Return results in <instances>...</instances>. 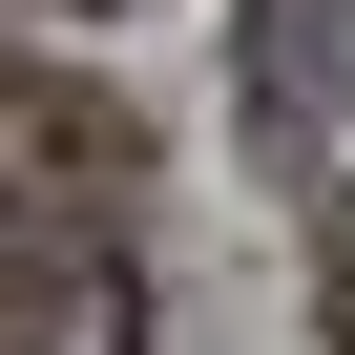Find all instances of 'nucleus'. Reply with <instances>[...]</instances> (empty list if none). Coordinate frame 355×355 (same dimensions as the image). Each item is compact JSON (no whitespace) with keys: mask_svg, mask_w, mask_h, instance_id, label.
I'll return each mask as SVG.
<instances>
[{"mask_svg":"<svg viewBox=\"0 0 355 355\" xmlns=\"http://www.w3.org/2000/svg\"><path fill=\"white\" fill-rule=\"evenodd\" d=\"M125 189H146V125L84 63H21L0 42V230H125Z\"/></svg>","mask_w":355,"mask_h":355,"instance_id":"nucleus-1","label":"nucleus"},{"mask_svg":"<svg viewBox=\"0 0 355 355\" xmlns=\"http://www.w3.org/2000/svg\"><path fill=\"white\" fill-rule=\"evenodd\" d=\"M0 355H146L125 230H0Z\"/></svg>","mask_w":355,"mask_h":355,"instance_id":"nucleus-2","label":"nucleus"}]
</instances>
